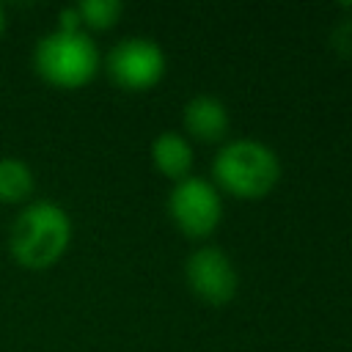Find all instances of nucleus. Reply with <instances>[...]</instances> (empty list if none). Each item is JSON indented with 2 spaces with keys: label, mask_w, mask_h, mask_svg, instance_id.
<instances>
[{
  "label": "nucleus",
  "mask_w": 352,
  "mask_h": 352,
  "mask_svg": "<svg viewBox=\"0 0 352 352\" xmlns=\"http://www.w3.org/2000/svg\"><path fill=\"white\" fill-rule=\"evenodd\" d=\"M184 126L192 138L214 143L228 132V110L214 96H195L184 107Z\"/></svg>",
  "instance_id": "0eeeda50"
},
{
  "label": "nucleus",
  "mask_w": 352,
  "mask_h": 352,
  "mask_svg": "<svg viewBox=\"0 0 352 352\" xmlns=\"http://www.w3.org/2000/svg\"><path fill=\"white\" fill-rule=\"evenodd\" d=\"M77 8V16H80V25H88L94 30H107L118 22L124 6L118 0H82Z\"/></svg>",
  "instance_id": "9d476101"
},
{
  "label": "nucleus",
  "mask_w": 352,
  "mask_h": 352,
  "mask_svg": "<svg viewBox=\"0 0 352 352\" xmlns=\"http://www.w3.org/2000/svg\"><path fill=\"white\" fill-rule=\"evenodd\" d=\"M187 283L206 302H228L236 294V270L220 248H198L187 258Z\"/></svg>",
  "instance_id": "423d86ee"
},
{
  "label": "nucleus",
  "mask_w": 352,
  "mask_h": 352,
  "mask_svg": "<svg viewBox=\"0 0 352 352\" xmlns=\"http://www.w3.org/2000/svg\"><path fill=\"white\" fill-rule=\"evenodd\" d=\"M212 170L226 192L236 198H261L275 187L280 162L275 151L258 140H234L220 148Z\"/></svg>",
  "instance_id": "7ed1b4c3"
},
{
  "label": "nucleus",
  "mask_w": 352,
  "mask_h": 352,
  "mask_svg": "<svg viewBox=\"0 0 352 352\" xmlns=\"http://www.w3.org/2000/svg\"><path fill=\"white\" fill-rule=\"evenodd\" d=\"M72 242V220L63 206L52 201L28 204L8 234V250L25 270H50L60 261Z\"/></svg>",
  "instance_id": "f257e3e1"
},
{
  "label": "nucleus",
  "mask_w": 352,
  "mask_h": 352,
  "mask_svg": "<svg viewBox=\"0 0 352 352\" xmlns=\"http://www.w3.org/2000/svg\"><path fill=\"white\" fill-rule=\"evenodd\" d=\"M168 209L173 223L190 236H209L223 217V204L217 190L195 176L176 182V187L168 195Z\"/></svg>",
  "instance_id": "20e7f679"
},
{
  "label": "nucleus",
  "mask_w": 352,
  "mask_h": 352,
  "mask_svg": "<svg viewBox=\"0 0 352 352\" xmlns=\"http://www.w3.org/2000/svg\"><path fill=\"white\" fill-rule=\"evenodd\" d=\"M6 33V11H3V6H0V36Z\"/></svg>",
  "instance_id": "9b49d317"
},
{
  "label": "nucleus",
  "mask_w": 352,
  "mask_h": 352,
  "mask_svg": "<svg viewBox=\"0 0 352 352\" xmlns=\"http://www.w3.org/2000/svg\"><path fill=\"white\" fill-rule=\"evenodd\" d=\"M165 72L162 50L148 38H124L107 55V74L124 91H146Z\"/></svg>",
  "instance_id": "39448f33"
},
{
  "label": "nucleus",
  "mask_w": 352,
  "mask_h": 352,
  "mask_svg": "<svg viewBox=\"0 0 352 352\" xmlns=\"http://www.w3.org/2000/svg\"><path fill=\"white\" fill-rule=\"evenodd\" d=\"M33 69L55 88H82L99 72V50L82 30H55L38 38L33 50Z\"/></svg>",
  "instance_id": "f03ea898"
},
{
  "label": "nucleus",
  "mask_w": 352,
  "mask_h": 352,
  "mask_svg": "<svg viewBox=\"0 0 352 352\" xmlns=\"http://www.w3.org/2000/svg\"><path fill=\"white\" fill-rule=\"evenodd\" d=\"M151 160L157 165V170L173 182H182L190 176L192 170V148L190 143L176 135V132H162L154 143H151Z\"/></svg>",
  "instance_id": "6e6552de"
},
{
  "label": "nucleus",
  "mask_w": 352,
  "mask_h": 352,
  "mask_svg": "<svg viewBox=\"0 0 352 352\" xmlns=\"http://www.w3.org/2000/svg\"><path fill=\"white\" fill-rule=\"evenodd\" d=\"M36 190V176L28 162L16 157L0 160V204H25Z\"/></svg>",
  "instance_id": "1a4fd4ad"
}]
</instances>
